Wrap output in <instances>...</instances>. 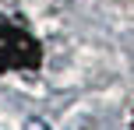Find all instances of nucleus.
I'll return each mask as SVG.
<instances>
[{
	"label": "nucleus",
	"instance_id": "obj_1",
	"mask_svg": "<svg viewBox=\"0 0 134 130\" xmlns=\"http://www.w3.org/2000/svg\"><path fill=\"white\" fill-rule=\"evenodd\" d=\"M35 63H39V49H35V42L0 14V70L35 67Z\"/></svg>",
	"mask_w": 134,
	"mask_h": 130
},
{
	"label": "nucleus",
	"instance_id": "obj_2",
	"mask_svg": "<svg viewBox=\"0 0 134 130\" xmlns=\"http://www.w3.org/2000/svg\"><path fill=\"white\" fill-rule=\"evenodd\" d=\"M28 130H46V123H39V120H28Z\"/></svg>",
	"mask_w": 134,
	"mask_h": 130
}]
</instances>
